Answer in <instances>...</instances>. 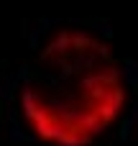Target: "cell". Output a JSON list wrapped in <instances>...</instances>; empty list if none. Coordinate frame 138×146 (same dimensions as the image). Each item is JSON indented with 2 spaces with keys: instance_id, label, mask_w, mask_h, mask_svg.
Wrapping results in <instances>:
<instances>
[{
  "instance_id": "1",
  "label": "cell",
  "mask_w": 138,
  "mask_h": 146,
  "mask_svg": "<svg viewBox=\"0 0 138 146\" xmlns=\"http://www.w3.org/2000/svg\"><path fill=\"white\" fill-rule=\"evenodd\" d=\"M15 103L36 141L92 146L118 123L128 103L123 62L102 36L59 28L20 69Z\"/></svg>"
}]
</instances>
